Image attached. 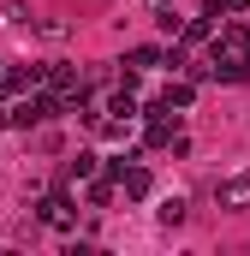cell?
Wrapping results in <instances>:
<instances>
[{"mask_svg": "<svg viewBox=\"0 0 250 256\" xmlns=\"http://www.w3.org/2000/svg\"><path fill=\"white\" fill-rule=\"evenodd\" d=\"M120 179H125V191H131V196H143V191H149V173H143V167H131V173L120 167Z\"/></svg>", "mask_w": 250, "mask_h": 256, "instance_id": "277c9868", "label": "cell"}, {"mask_svg": "<svg viewBox=\"0 0 250 256\" xmlns=\"http://www.w3.org/2000/svg\"><path fill=\"white\" fill-rule=\"evenodd\" d=\"M48 114H54V108L36 96V102H24V108H18V114H6V120H18V126H36V120H48Z\"/></svg>", "mask_w": 250, "mask_h": 256, "instance_id": "7a4b0ae2", "label": "cell"}, {"mask_svg": "<svg viewBox=\"0 0 250 256\" xmlns=\"http://www.w3.org/2000/svg\"><path fill=\"white\" fill-rule=\"evenodd\" d=\"M6 24H12V30H30L36 12H30V6H6Z\"/></svg>", "mask_w": 250, "mask_h": 256, "instance_id": "5b68a950", "label": "cell"}, {"mask_svg": "<svg viewBox=\"0 0 250 256\" xmlns=\"http://www.w3.org/2000/svg\"><path fill=\"white\" fill-rule=\"evenodd\" d=\"M214 202H220L226 214H244V208H250V173H238V179H226V185L214 191Z\"/></svg>", "mask_w": 250, "mask_h": 256, "instance_id": "6da1fadb", "label": "cell"}, {"mask_svg": "<svg viewBox=\"0 0 250 256\" xmlns=\"http://www.w3.org/2000/svg\"><path fill=\"white\" fill-rule=\"evenodd\" d=\"M155 214H161V226H179V220H185V202H179V196H167Z\"/></svg>", "mask_w": 250, "mask_h": 256, "instance_id": "3957f363", "label": "cell"}]
</instances>
